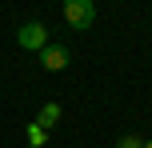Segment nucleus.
Instances as JSON below:
<instances>
[{"label":"nucleus","instance_id":"obj_1","mask_svg":"<svg viewBox=\"0 0 152 148\" xmlns=\"http://www.w3.org/2000/svg\"><path fill=\"white\" fill-rule=\"evenodd\" d=\"M64 24H72L76 32L92 28V24H96V4H92V0H68V4H64Z\"/></svg>","mask_w":152,"mask_h":148},{"label":"nucleus","instance_id":"obj_2","mask_svg":"<svg viewBox=\"0 0 152 148\" xmlns=\"http://www.w3.org/2000/svg\"><path fill=\"white\" fill-rule=\"evenodd\" d=\"M16 40H20V48H28V52H44V44H48V32H44V24H24L20 32H16Z\"/></svg>","mask_w":152,"mask_h":148},{"label":"nucleus","instance_id":"obj_3","mask_svg":"<svg viewBox=\"0 0 152 148\" xmlns=\"http://www.w3.org/2000/svg\"><path fill=\"white\" fill-rule=\"evenodd\" d=\"M40 64H44L48 72L68 68V48H64V44H44V52H40Z\"/></svg>","mask_w":152,"mask_h":148},{"label":"nucleus","instance_id":"obj_4","mask_svg":"<svg viewBox=\"0 0 152 148\" xmlns=\"http://www.w3.org/2000/svg\"><path fill=\"white\" fill-rule=\"evenodd\" d=\"M56 120H60V104H44L40 116H36V124H40V128H52Z\"/></svg>","mask_w":152,"mask_h":148},{"label":"nucleus","instance_id":"obj_5","mask_svg":"<svg viewBox=\"0 0 152 148\" xmlns=\"http://www.w3.org/2000/svg\"><path fill=\"white\" fill-rule=\"evenodd\" d=\"M28 144H32V148L48 144V132H44V128H40V124H28Z\"/></svg>","mask_w":152,"mask_h":148},{"label":"nucleus","instance_id":"obj_6","mask_svg":"<svg viewBox=\"0 0 152 148\" xmlns=\"http://www.w3.org/2000/svg\"><path fill=\"white\" fill-rule=\"evenodd\" d=\"M116 148H144V140H140V136H120V144H116Z\"/></svg>","mask_w":152,"mask_h":148},{"label":"nucleus","instance_id":"obj_7","mask_svg":"<svg viewBox=\"0 0 152 148\" xmlns=\"http://www.w3.org/2000/svg\"><path fill=\"white\" fill-rule=\"evenodd\" d=\"M144 148H152V140H148V144H144Z\"/></svg>","mask_w":152,"mask_h":148}]
</instances>
